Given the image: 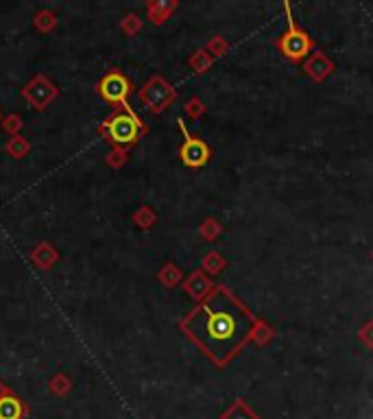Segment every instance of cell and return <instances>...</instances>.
I'll use <instances>...</instances> for the list:
<instances>
[{"label":"cell","mask_w":373,"mask_h":419,"mask_svg":"<svg viewBox=\"0 0 373 419\" xmlns=\"http://www.w3.org/2000/svg\"><path fill=\"white\" fill-rule=\"evenodd\" d=\"M33 260L38 262V267H42V269H48V267H53L55 264V260H57V251L53 249V247H48L46 243H42L40 245V249L38 251H33Z\"/></svg>","instance_id":"11"},{"label":"cell","mask_w":373,"mask_h":419,"mask_svg":"<svg viewBox=\"0 0 373 419\" xmlns=\"http://www.w3.org/2000/svg\"><path fill=\"white\" fill-rule=\"evenodd\" d=\"M288 31L282 35L280 40V48L282 53L290 59H301L303 55H308V51H310V38L305 35V31L297 29L293 18H288Z\"/></svg>","instance_id":"5"},{"label":"cell","mask_w":373,"mask_h":419,"mask_svg":"<svg viewBox=\"0 0 373 419\" xmlns=\"http://www.w3.org/2000/svg\"><path fill=\"white\" fill-rule=\"evenodd\" d=\"M221 419H260V417L245 404V400H236L234 404L223 413Z\"/></svg>","instance_id":"9"},{"label":"cell","mask_w":373,"mask_h":419,"mask_svg":"<svg viewBox=\"0 0 373 419\" xmlns=\"http://www.w3.org/2000/svg\"><path fill=\"white\" fill-rule=\"evenodd\" d=\"M99 94L103 96V101L111 105H120L127 107V96L132 94V81L122 74V72H107L101 84H99Z\"/></svg>","instance_id":"4"},{"label":"cell","mask_w":373,"mask_h":419,"mask_svg":"<svg viewBox=\"0 0 373 419\" xmlns=\"http://www.w3.org/2000/svg\"><path fill=\"white\" fill-rule=\"evenodd\" d=\"M9 393H11V391H9V389H7V386H5V384H3V382H0V400H3V397H5V395H9Z\"/></svg>","instance_id":"13"},{"label":"cell","mask_w":373,"mask_h":419,"mask_svg":"<svg viewBox=\"0 0 373 419\" xmlns=\"http://www.w3.org/2000/svg\"><path fill=\"white\" fill-rule=\"evenodd\" d=\"M99 134L116 147H125V144H134L136 140H140V136L144 134V125L127 105L122 107V111H116L99 127Z\"/></svg>","instance_id":"2"},{"label":"cell","mask_w":373,"mask_h":419,"mask_svg":"<svg viewBox=\"0 0 373 419\" xmlns=\"http://www.w3.org/2000/svg\"><path fill=\"white\" fill-rule=\"evenodd\" d=\"M26 417V404L18 395H5L0 400V419H24Z\"/></svg>","instance_id":"8"},{"label":"cell","mask_w":373,"mask_h":419,"mask_svg":"<svg viewBox=\"0 0 373 419\" xmlns=\"http://www.w3.org/2000/svg\"><path fill=\"white\" fill-rule=\"evenodd\" d=\"M140 99L151 111H161V109H166L175 101V90L170 88V84L166 81V79L153 77L151 81L142 88Z\"/></svg>","instance_id":"3"},{"label":"cell","mask_w":373,"mask_h":419,"mask_svg":"<svg viewBox=\"0 0 373 419\" xmlns=\"http://www.w3.org/2000/svg\"><path fill=\"white\" fill-rule=\"evenodd\" d=\"M180 328L216 365H227L253 334V317L225 286L214 288Z\"/></svg>","instance_id":"1"},{"label":"cell","mask_w":373,"mask_h":419,"mask_svg":"<svg viewBox=\"0 0 373 419\" xmlns=\"http://www.w3.org/2000/svg\"><path fill=\"white\" fill-rule=\"evenodd\" d=\"M26 149H29V144H26L24 138H20V136H15V138L9 140V144H7V151H9L13 157H22V155L26 153Z\"/></svg>","instance_id":"12"},{"label":"cell","mask_w":373,"mask_h":419,"mask_svg":"<svg viewBox=\"0 0 373 419\" xmlns=\"http://www.w3.org/2000/svg\"><path fill=\"white\" fill-rule=\"evenodd\" d=\"M207 288H209V282H207V278L203 276V273H192V278H190L188 284H186V291H188L194 299L205 297Z\"/></svg>","instance_id":"10"},{"label":"cell","mask_w":373,"mask_h":419,"mask_svg":"<svg viewBox=\"0 0 373 419\" xmlns=\"http://www.w3.org/2000/svg\"><path fill=\"white\" fill-rule=\"evenodd\" d=\"M24 96L35 109H44L57 96V90H55L53 84H48L44 77H38L24 88Z\"/></svg>","instance_id":"7"},{"label":"cell","mask_w":373,"mask_h":419,"mask_svg":"<svg viewBox=\"0 0 373 419\" xmlns=\"http://www.w3.org/2000/svg\"><path fill=\"white\" fill-rule=\"evenodd\" d=\"M180 127H182V134H184V144H182V151H180V155H182V162L186 164V166H192V168H197V166H203L207 159H209V149H207V144L203 142V140H199V138H192L190 134H188V129H186V125L180 120Z\"/></svg>","instance_id":"6"}]
</instances>
